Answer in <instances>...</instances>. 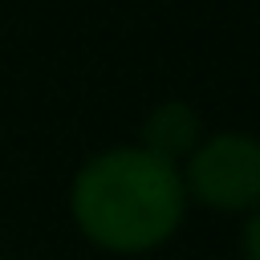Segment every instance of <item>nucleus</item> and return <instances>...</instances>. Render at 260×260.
<instances>
[{
  "mask_svg": "<svg viewBox=\"0 0 260 260\" xmlns=\"http://www.w3.org/2000/svg\"><path fill=\"white\" fill-rule=\"evenodd\" d=\"M0 260H8V256H0Z\"/></svg>",
  "mask_w": 260,
  "mask_h": 260,
  "instance_id": "obj_5",
  "label": "nucleus"
},
{
  "mask_svg": "<svg viewBox=\"0 0 260 260\" xmlns=\"http://www.w3.org/2000/svg\"><path fill=\"white\" fill-rule=\"evenodd\" d=\"M199 142H203V122H199V114H195L191 102L171 98V102H158V106L142 118V138H138V146L150 150V154H158L162 162L183 167V158H187Z\"/></svg>",
  "mask_w": 260,
  "mask_h": 260,
  "instance_id": "obj_3",
  "label": "nucleus"
},
{
  "mask_svg": "<svg viewBox=\"0 0 260 260\" xmlns=\"http://www.w3.org/2000/svg\"><path fill=\"white\" fill-rule=\"evenodd\" d=\"M187 203L215 215H252L260 207V138L248 130L203 134L179 167Z\"/></svg>",
  "mask_w": 260,
  "mask_h": 260,
  "instance_id": "obj_2",
  "label": "nucleus"
},
{
  "mask_svg": "<svg viewBox=\"0 0 260 260\" xmlns=\"http://www.w3.org/2000/svg\"><path fill=\"white\" fill-rule=\"evenodd\" d=\"M240 248H244V260H260V207H256L252 215H244Z\"/></svg>",
  "mask_w": 260,
  "mask_h": 260,
  "instance_id": "obj_4",
  "label": "nucleus"
},
{
  "mask_svg": "<svg viewBox=\"0 0 260 260\" xmlns=\"http://www.w3.org/2000/svg\"><path fill=\"white\" fill-rule=\"evenodd\" d=\"M77 232L110 256H146L171 244L187 215V191L175 162L134 146L89 154L69 183Z\"/></svg>",
  "mask_w": 260,
  "mask_h": 260,
  "instance_id": "obj_1",
  "label": "nucleus"
}]
</instances>
